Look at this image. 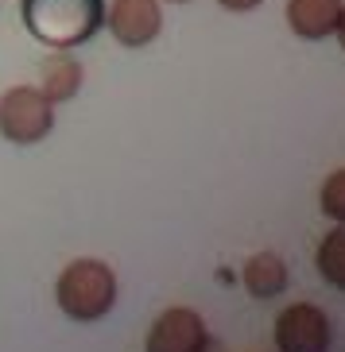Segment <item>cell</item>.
<instances>
[{"instance_id": "1", "label": "cell", "mask_w": 345, "mask_h": 352, "mask_svg": "<svg viewBox=\"0 0 345 352\" xmlns=\"http://www.w3.org/2000/svg\"><path fill=\"white\" fill-rule=\"evenodd\" d=\"M20 16L51 51H74L105 28V0H20Z\"/></svg>"}, {"instance_id": "8", "label": "cell", "mask_w": 345, "mask_h": 352, "mask_svg": "<svg viewBox=\"0 0 345 352\" xmlns=\"http://www.w3.org/2000/svg\"><path fill=\"white\" fill-rule=\"evenodd\" d=\"M51 104H63L70 97H78L82 89V63L70 51H51L39 63V85H35Z\"/></svg>"}, {"instance_id": "6", "label": "cell", "mask_w": 345, "mask_h": 352, "mask_svg": "<svg viewBox=\"0 0 345 352\" xmlns=\"http://www.w3.org/2000/svg\"><path fill=\"white\" fill-rule=\"evenodd\" d=\"M209 349V333L206 321L187 306L163 310L147 333V352H206Z\"/></svg>"}, {"instance_id": "9", "label": "cell", "mask_w": 345, "mask_h": 352, "mask_svg": "<svg viewBox=\"0 0 345 352\" xmlns=\"http://www.w3.org/2000/svg\"><path fill=\"white\" fill-rule=\"evenodd\" d=\"M241 279H244V287L252 290V298L268 302V298H275V294L287 290V279H291V275H287V263H283L275 252H256V256L244 263Z\"/></svg>"}, {"instance_id": "11", "label": "cell", "mask_w": 345, "mask_h": 352, "mask_svg": "<svg viewBox=\"0 0 345 352\" xmlns=\"http://www.w3.org/2000/svg\"><path fill=\"white\" fill-rule=\"evenodd\" d=\"M318 206H322V213L334 221V225H345V166L334 170V175L322 182V190H318Z\"/></svg>"}, {"instance_id": "3", "label": "cell", "mask_w": 345, "mask_h": 352, "mask_svg": "<svg viewBox=\"0 0 345 352\" xmlns=\"http://www.w3.org/2000/svg\"><path fill=\"white\" fill-rule=\"evenodd\" d=\"M54 128V104L35 85H12L0 94V135L16 147L39 144Z\"/></svg>"}, {"instance_id": "13", "label": "cell", "mask_w": 345, "mask_h": 352, "mask_svg": "<svg viewBox=\"0 0 345 352\" xmlns=\"http://www.w3.org/2000/svg\"><path fill=\"white\" fill-rule=\"evenodd\" d=\"M337 43H342V51H345V8H342V20H337Z\"/></svg>"}, {"instance_id": "2", "label": "cell", "mask_w": 345, "mask_h": 352, "mask_svg": "<svg viewBox=\"0 0 345 352\" xmlns=\"http://www.w3.org/2000/svg\"><path fill=\"white\" fill-rule=\"evenodd\" d=\"M59 310L74 321H97L113 310L116 302V275L105 259H74L54 283Z\"/></svg>"}, {"instance_id": "7", "label": "cell", "mask_w": 345, "mask_h": 352, "mask_svg": "<svg viewBox=\"0 0 345 352\" xmlns=\"http://www.w3.org/2000/svg\"><path fill=\"white\" fill-rule=\"evenodd\" d=\"M345 0H287V28L299 39H330L337 32Z\"/></svg>"}, {"instance_id": "5", "label": "cell", "mask_w": 345, "mask_h": 352, "mask_svg": "<svg viewBox=\"0 0 345 352\" xmlns=\"http://www.w3.org/2000/svg\"><path fill=\"white\" fill-rule=\"evenodd\" d=\"M275 349L280 352H326L330 349V318L311 302H295L275 318Z\"/></svg>"}, {"instance_id": "10", "label": "cell", "mask_w": 345, "mask_h": 352, "mask_svg": "<svg viewBox=\"0 0 345 352\" xmlns=\"http://www.w3.org/2000/svg\"><path fill=\"white\" fill-rule=\"evenodd\" d=\"M318 271L330 287L345 290V225L330 228L318 244Z\"/></svg>"}, {"instance_id": "12", "label": "cell", "mask_w": 345, "mask_h": 352, "mask_svg": "<svg viewBox=\"0 0 345 352\" xmlns=\"http://www.w3.org/2000/svg\"><path fill=\"white\" fill-rule=\"evenodd\" d=\"M218 4L229 12H252V8H260L264 0H218Z\"/></svg>"}, {"instance_id": "14", "label": "cell", "mask_w": 345, "mask_h": 352, "mask_svg": "<svg viewBox=\"0 0 345 352\" xmlns=\"http://www.w3.org/2000/svg\"><path fill=\"white\" fill-rule=\"evenodd\" d=\"M167 4H187V0H167Z\"/></svg>"}, {"instance_id": "4", "label": "cell", "mask_w": 345, "mask_h": 352, "mask_svg": "<svg viewBox=\"0 0 345 352\" xmlns=\"http://www.w3.org/2000/svg\"><path fill=\"white\" fill-rule=\"evenodd\" d=\"M105 28L113 32V39L128 51L151 47L163 32V8L159 0H113L105 8Z\"/></svg>"}]
</instances>
